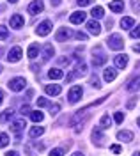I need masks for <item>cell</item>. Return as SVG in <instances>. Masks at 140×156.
Wrapping results in <instances>:
<instances>
[{
	"label": "cell",
	"instance_id": "cell-1",
	"mask_svg": "<svg viewBox=\"0 0 140 156\" xmlns=\"http://www.w3.org/2000/svg\"><path fill=\"white\" fill-rule=\"evenodd\" d=\"M107 43H108V46H110L112 50H122L124 48V39L121 37L119 34H112Z\"/></svg>",
	"mask_w": 140,
	"mask_h": 156
},
{
	"label": "cell",
	"instance_id": "cell-2",
	"mask_svg": "<svg viewBox=\"0 0 140 156\" xmlns=\"http://www.w3.org/2000/svg\"><path fill=\"white\" fill-rule=\"evenodd\" d=\"M25 85H27L25 78L18 76V78H12V80L9 82V85H7V87H9L12 92H20V90H23V89H25Z\"/></svg>",
	"mask_w": 140,
	"mask_h": 156
},
{
	"label": "cell",
	"instance_id": "cell-3",
	"mask_svg": "<svg viewBox=\"0 0 140 156\" xmlns=\"http://www.w3.org/2000/svg\"><path fill=\"white\" fill-rule=\"evenodd\" d=\"M82 94H83V90H82L80 85H73L69 89V92H68V99L71 103H76L78 99H82Z\"/></svg>",
	"mask_w": 140,
	"mask_h": 156
},
{
	"label": "cell",
	"instance_id": "cell-4",
	"mask_svg": "<svg viewBox=\"0 0 140 156\" xmlns=\"http://www.w3.org/2000/svg\"><path fill=\"white\" fill-rule=\"evenodd\" d=\"M107 60H108V57H107V55H105V53H103V51H101L100 48H96V50H94V57H92V64H94L96 68H98V66H103V64H105Z\"/></svg>",
	"mask_w": 140,
	"mask_h": 156
},
{
	"label": "cell",
	"instance_id": "cell-5",
	"mask_svg": "<svg viewBox=\"0 0 140 156\" xmlns=\"http://www.w3.org/2000/svg\"><path fill=\"white\" fill-rule=\"evenodd\" d=\"M51 32V21L50 20H46V21H43L37 25V29H36V34L37 36H48Z\"/></svg>",
	"mask_w": 140,
	"mask_h": 156
},
{
	"label": "cell",
	"instance_id": "cell-6",
	"mask_svg": "<svg viewBox=\"0 0 140 156\" xmlns=\"http://www.w3.org/2000/svg\"><path fill=\"white\" fill-rule=\"evenodd\" d=\"M9 23H11V29H21L23 23H25V18L21 14H12L9 20Z\"/></svg>",
	"mask_w": 140,
	"mask_h": 156
},
{
	"label": "cell",
	"instance_id": "cell-7",
	"mask_svg": "<svg viewBox=\"0 0 140 156\" xmlns=\"http://www.w3.org/2000/svg\"><path fill=\"white\" fill-rule=\"evenodd\" d=\"M20 58H21V48L20 46H14V48L7 53V60H9V62H18Z\"/></svg>",
	"mask_w": 140,
	"mask_h": 156
},
{
	"label": "cell",
	"instance_id": "cell-8",
	"mask_svg": "<svg viewBox=\"0 0 140 156\" xmlns=\"http://www.w3.org/2000/svg\"><path fill=\"white\" fill-rule=\"evenodd\" d=\"M43 9H44V4H43L41 0H34V2L29 5V12L30 14H39Z\"/></svg>",
	"mask_w": 140,
	"mask_h": 156
},
{
	"label": "cell",
	"instance_id": "cell-9",
	"mask_svg": "<svg viewBox=\"0 0 140 156\" xmlns=\"http://www.w3.org/2000/svg\"><path fill=\"white\" fill-rule=\"evenodd\" d=\"M85 16H87V14H85L83 11H76V12H73L69 16V21L75 23V25H78V23H83V21H85Z\"/></svg>",
	"mask_w": 140,
	"mask_h": 156
},
{
	"label": "cell",
	"instance_id": "cell-10",
	"mask_svg": "<svg viewBox=\"0 0 140 156\" xmlns=\"http://www.w3.org/2000/svg\"><path fill=\"white\" fill-rule=\"evenodd\" d=\"M114 64H115V68L117 69H124L128 66V55H117V57H114Z\"/></svg>",
	"mask_w": 140,
	"mask_h": 156
},
{
	"label": "cell",
	"instance_id": "cell-11",
	"mask_svg": "<svg viewBox=\"0 0 140 156\" xmlns=\"http://www.w3.org/2000/svg\"><path fill=\"white\" fill-rule=\"evenodd\" d=\"M71 37V30L69 29H59L57 30V34H55V39L59 41V43H62V41H66V39Z\"/></svg>",
	"mask_w": 140,
	"mask_h": 156
},
{
	"label": "cell",
	"instance_id": "cell-12",
	"mask_svg": "<svg viewBox=\"0 0 140 156\" xmlns=\"http://www.w3.org/2000/svg\"><path fill=\"white\" fill-rule=\"evenodd\" d=\"M87 29H89V32L92 34V36H98V34L101 32V25L96 21V20H92V21L87 23Z\"/></svg>",
	"mask_w": 140,
	"mask_h": 156
},
{
	"label": "cell",
	"instance_id": "cell-13",
	"mask_svg": "<svg viewBox=\"0 0 140 156\" xmlns=\"http://www.w3.org/2000/svg\"><path fill=\"white\" fill-rule=\"evenodd\" d=\"M103 78H105V82H114V80L117 78V71L114 68H107L105 73H103Z\"/></svg>",
	"mask_w": 140,
	"mask_h": 156
},
{
	"label": "cell",
	"instance_id": "cell-14",
	"mask_svg": "<svg viewBox=\"0 0 140 156\" xmlns=\"http://www.w3.org/2000/svg\"><path fill=\"white\" fill-rule=\"evenodd\" d=\"M122 9H124V0H114V2H110V11L121 12Z\"/></svg>",
	"mask_w": 140,
	"mask_h": 156
},
{
	"label": "cell",
	"instance_id": "cell-15",
	"mask_svg": "<svg viewBox=\"0 0 140 156\" xmlns=\"http://www.w3.org/2000/svg\"><path fill=\"white\" fill-rule=\"evenodd\" d=\"M140 87V76H135L133 80H131L130 83H128V87H126V90L128 92H135L137 89Z\"/></svg>",
	"mask_w": 140,
	"mask_h": 156
},
{
	"label": "cell",
	"instance_id": "cell-16",
	"mask_svg": "<svg viewBox=\"0 0 140 156\" xmlns=\"http://www.w3.org/2000/svg\"><path fill=\"white\" fill-rule=\"evenodd\" d=\"M117 138H119V140H122V142H131V140H133V133H131V131H124V129H122V131H119V133H117Z\"/></svg>",
	"mask_w": 140,
	"mask_h": 156
},
{
	"label": "cell",
	"instance_id": "cell-17",
	"mask_svg": "<svg viewBox=\"0 0 140 156\" xmlns=\"http://www.w3.org/2000/svg\"><path fill=\"white\" fill-rule=\"evenodd\" d=\"M44 90H46V94H50V96H57V94H60L62 87H60V85H46Z\"/></svg>",
	"mask_w": 140,
	"mask_h": 156
},
{
	"label": "cell",
	"instance_id": "cell-18",
	"mask_svg": "<svg viewBox=\"0 0 140 156\" xmlns=\"http://www.w3.org/2000/svg\"><path fill=\"white\" fill-rule=\"evenodd\" d=\"M23 128H27L25 119H18V121H14V122H12V131H16V133H20Z\"/></svg>",
	"mask_w": 140,
	"mask_h": 156
},
{
	"label": "cell",
	"instance_id": "cell-19",
	"mask_svg": "<svg viewBox=\"0 0 140 156\" xmlns=\"http://www.w3.org/2000/svg\"><path fill=\"white\" fill-rule=\"evenodd\" d=\"M48 76H50L51 80H60V78H64V73H62L59 68H53V69L48 71Z\"/></svg>",
	"mask_w": 140,
	"mask_h": 156
},
{
	"label": "cell",
	"instance_id": "cell-20",
	"mask_svg": "<svg viewBox=\"0 0 140 156\" xmlns=\"http://www.w3.org/2000/svg\"><path fill=\"white\" fill-rule=\"evenodd\" d=\"M43 133H44V128H41V126H34V128H30V131H29L30 138H37V136H41Z\"/></svg>",
	"mask_w": 140,
	"mask_h": 156
},
{
	"label": "cell",
	"instance_id": "cell-21",
	"mask_svg": "<svg viewBox=\"0 0 140 156\" xmlns=\"http://www.w3.org/2000/svg\"><path fill=\"white\" fill-rule=\"evenodd\" d=\"M51 57H53V46L51 44H44V48H43V58L48 60Z\"/></svg>",
	"mask_w": 140,
	"mask_h": 156
},
{
	"label": "cell",
	"instance_id": "cell-22",
	"mask_svg": "<svg viewBox=\"0 0 140 156\" xmlns=\"http://www.w3.org/2000/svg\"><path fill=\"white\" fill-rule=\"evenodd\" d=\"M12 115H14V112H12L11 108H7V110H4V112L0 114V121H2V122H7V121L12 119Z\"/></svg>",
	"mask_w": 140,
	"mask_h": 156
},
{
	"label": "cell",
	"instance_id": "cell-23",
	"mask_svg": "<svg viewBox=\"0 0 140 156\" xmlns=\"http://www.w3.org/2000/svg\"><path fill=\"white\" fill-rule=\"evenodd\" d=\"M103 12H105V11H103V7H100V5L92 7V11H90V14H92V18H94V20H100V18H103V16H105Z\"/></svg>",
	"mask_w": 140,
	"mask_h": 156
},
{
	"label": "cell",
	"instance_id": "cell-24",
	"mask_svg": "<svg viewBox=\"0 0 140 156\" xmlns=\"http://www.w3.org/2000/svg\"><path fill=\"white\" fill-rule=\"evenodd\" d=\"M133 25H135V20L133 18H122L121 20V27H122V29H131Z\"/></svg>",
	"mask_w": 140,
	"mask_h": 156
},
{
	"label": "cell",
	"instance_id": "cell-25",
	"mask_svg": "<svg viewBox=\"0 0 140 156\" xmlns=\"http://www.w3.org/2000/svg\"><path fill=\"white\" fill-rule=\"evenodd\" d=\"M110 126H112V119H110V115L105 114L100 121V128H110Z\"/></svg>",
	"mask_w": 140,
	"mask_h": 156
},
{
	"label": "cell",
	"instance_id": "cell-26",
	"mask_svg": "<svg viewBox=\"0 0 140 156\" xmlns=\"http://www.w3.org/2000/svg\"><path fill=\"white\" fill-rule=\"evenodd\" d=\"M43 112H39V110H34V112H30V119L34 121V122H41L43 121Z\"/></svg>",
	"mask_w": 140,
	"mask_h": 156
},
{
	"label": "cell",
	"instance_id": "cell-27",
	"mask_svg": "<svg viewBox=\"0 0 140 156\" xmlns=\"http://www.w3.org/2000/svg\"><path fill=\"white\" fill-rule=\"evenodd\" d=\"M27 53H29L30 58H36V57H37V53H39V46H37V44H30Z\"/></svg>",
	"mask_w": 140,
	"mask_h": 156
},
{
	"label": "cell",
	"instance_id": "cell-28",
	"mask_svg": "<svg viewBox=\"0 0 140 156\" xmlns=\"http://www.w3.org/2000/svg\"><path fill=\"white\" fill-rule=\"evenodd\" d=\"M75 75H78V76H83V75H87V66H85V64H83V62H80V64H78V66H76V73H75Z\"/></svg>",
	"mask_w": 140,
	"mask_h": 156
},
{
	"label": "cell",
	"instance_id": "cell-29",
	"mask_svg": "<svg viewBox=\"0 0 140 156\" xmlns=\"http://www.w3.org/2000/svg\"><path fill=\"white\" fill-rule=\"evenodd\" d=\"M7 144H9V136L5 133H0V147H5Z\"/></svg>",
	"mask_w": 140,
	"mask_h": 156
},
{
	"label": "cell",
	"instance_id": "cell-30",
	"mask_svg": "<svg viewBox=\"0 0 140 156\" xmlns=\"http://www.w3.org/2000/svg\"><path fill=\"white\" fill-rule=\"evenodd\" d=\"M7 36H9V30L5 29V27H2V25H0V41L7 39Z\"/></svg>",
	"mask_w": 140,
	"mask_h": 156
},
{
	"label": "cell",
	"instance_id": "cell-31",
	"mask_svg": "<svg viewBox=\"0 0 140 156\" xmlns=\"http://www.w3.org/2000/svg\"><path fill=\"white\" fill-rule=\"evenodd\" d=\"M92 140H103V135H101L100 128H98V129H94V131H92Z\"/></svg>",
	"mask_w": 140,
	"mask_h": 156
},
{
	"label": "cell",
	"instance_id": "cell-32",
	"mask_svg": "<svg viewBox=\"0 0 140 156\" xmlns=\"http://www.w3.org/2000/svg\"><path fill=\"white\" fill-rule=\"evenodd\" d=\"M114 119H115V122H117V124H121V122L124 121V114H121V112H115Z\"/></svg>",
	"mask_w": 140,
	"mask_h": 156
},
{
	"label": "cell",
	"instance_id": "cell-33",
	"mask_svg": "<svg viewBox=\"0 0 140 156\" xmlns=\"http://www.w3.org/2000/svg\"><path fill=\"white\" fill-rule=\"evenodd\" d=\"M131 37H133V39H138L140 37V25L137 27V29L131 30Z\"/></svg>",
	"mask_w": 140,
	"mask_h": 156
},
{
	"label": "cell",
	"instance_id": "cell-34",
	"mask_svg": "<svg viewBox=\"0 0 140 156\" xmlns=\"http://www.w3.org/2000/svg\"><path fill=\"white\" fill-rule=\"evenodd\" d=\"M75 37L78 39V41H87V34H83V32H76Z\"/></svg>",
	"mask_w": 140,
	"mask_h": 156
},
{
	"label": "cell",
	"instance_id": "cell-35",
	"mask_svg": "<svg viewBox=\"0 0 140 156\" xmlns=\"http://www.w3.org/2000/svg\"><path fill=\"white\" fill-rule=\"evenodd\" d=\"M90 85H92V87H96V89H100V87H101L98 76H92V80H90Z\"/></svg>",
	"mask_w": 140,
	"mask_h": 156
},
{
	"label": "cell",
	"instance_id": "cell-36",
	"mask_svg": "<svg viewBox=\"0 0 140 156\" xmlns=\"http://www.w3.org/2000/svg\"><path fill=\"white\" fill-rule=\"evenodd\" d=\"M20 114H23V115H25V114H30V107H29V105H21Z\"/></svg>",
	"mask_w": 140,
	"mask_h": 156
},
{
	"label": "cell",
	"instance_id": "cell-37",
	"mask_svg": "<svg viewBox=\"0 0 140 156\" xmlns=\"http://www.w3.org/2000/svg\"><path fill=\"white\" fill-rule=\"evenodd\" d=\"M60 110V105H50V112H51V115H55L57 112Z\"/></svg>",
	"mask_w": 140,
	"mask_h": 156
},
{
	"label": "cell",
	"instance_id": "cell-38",
	"mask_svg": "<svg viewBox=\"0 0 140 156\" xmlns=\"http://www.w3.org/2000/svg\"><path fill=\"white\" fill-rule=\"evenodd\" d=\"M50 156H64V151L62 149H53L50 153Z\"/></svg>",
	"mask_w": 140,
	"mask_h": 156
},
{
	"label": "cell",
	"instance_id": "cell-39",
	"mask_svg": "<svg viewBox=\"0 0 140 156\" xmlns=\"http://www.w3.org/2000/svg\"><path fill=\"white\" fill-rule=\"evenodd\" d=\"M69 62H71V58H66V57H60L59 58V64H60V66H68Z\"/></svg>",
	"mask_w": 140,
	"mask_h": 156
},
{
	"label": "cell",
	"instance_id": "cell-40",
	"mask_svg": "<svg viewBox=\"0 0 140 156\" xmlns=\"http://www.w3.org/2000/svg\"><path fill=\"white\" fill-rule=\"evenodd\" d=\"M37 107H48V101H46L44 98H39V99H37Z\"/></svg>",
	"mask_w": 140,
	"mask_h": 156
},
{
	"label": "cell",
	"instance_id": "cell-41",
	"mask_svg": "<svg viewBox=\"0 0 140 156\" xmlns=\"http://www.w3.org/2000/svg\"><path fill=\"white\" fill-rule=\"evenodd\" d=\"M131 4H133V11H135V12H140V2H137V0H133Z\"/></svg>",
	"mask_w": 140,
	"mask_h": 156
},
{
	"label": "cell",
	"instance_id": "cell-42",
	"mask_svg": "<svg viewBox=\"0 0 140 156\" xmlns=\"http://www.w3.org/2000/svg\"><path fill=\"white\" fill-rule=\"evenodd\" d=\"M110 151L114 153V154H119V153H121V146H117V144H115V146L110 147Z\"/></svg>",
	"mask_w": 140,
	"mask_h": 156
},
{
	"label": "cell",
	"instance_id": "cell-43",
	"mask_svg": "<svg viewBox=\"0 0 140 156\" xmlns=\"http://www.w3.org/2000/svg\"><path fill=\"white\" fill-rule=\"evenodd\" d=\"M76 2H78V5H80V7H85V5H89L92 0H76Z\"/></svg>",
	"mask_w": 140,
	"mask_h": 156
},
{
	"label": "cell",
	"instance_id": "cell-44",
	"mask_svg": "<svg viewBox=\"0 0 140 156\" xmlns=\"http://www.w3.org/2000/svg\"><path fill=\"white\" fill-rule=\"evenodd\" d=\"M135 103H137V98H131L130 101H128V105H126V107H128V108L131 110V108L135 107Z\"/></svg>",
	"mask_w": 140,
	"mask_h": 156
},
{
	"label": "cell",
	"instance_id": "cell-45",
	"mask_svg": "<svg viewBox=\"0 0 140 156\" xmlns=\"http://www.w3.org/2000/svg\"><path fill=\"white\" fill-rule=\"evenodd\" d=\"M62 0H51V5H60Z\"/></svg>",
	"mask_w": 140,
	"mask_h": 156
},
{
	"label": "cell",
	"instance_id": "cell-46",
	"mask_svg": "<svg viewBox=\"0 0 140 156\" xmlns=\"http://www.w3.org/2000/svg\"><path fill=\"white\" fill-rule=\"evenodd\" d=\"M133 50H135L137 53H140V44H135V46H133Z\"/></svg>",
	"mask_w": 140,
	"mask_h": 156
},
{
	"label": "cell",
	"instance_id": "cell-47",
	"mask_svg": "<svg viewBox=\"0 0 140 156\" xmlns=\"http://www.w3.org/2000/svg\"><path fill=\"white\" fill-rule=\"evenodd\" d=\"M5 156H18V153H16V151H11V153H7Z\"/></svg>",
	"mask_w": 140,
	"mask_h": 156
},
{
	"label": "cell",
	"instance_id": "cell-48",
	"mask_svg": "<svg viewBox=\"0 0 140 156\" xmlns=\"http://www.w3.org/2000/svg\"><path fill=\"white\" fill-rule=\"evenodd\" d=\"M4 101V94H2V90H0V103Z\"/></svg>",
	"mask_w": 140,
	"mask_h": 156
},
{
	"label": "cell",
	"instance_id": "cell-49",
	"mask_svg": "<svg viewBox=\"0 0 140 156\" xmlns=\"http://www.w3.org/2000/svg\"><path fill=\"white\" fill-rule=\"evenodd\" d=\"M73 156H83V154H82V153H75Z\"/></svg>",
	"mask_w": 140,
	"mask_h": 156
},
{
	"label": "cell",
	"instance_id": "cell-50",
	"mask_svg": "<svg viewBox=\"0 0 140 156\" xmlns=\"http://www.w3.org/2000/svg\"><path fill=\"white\" fill-rule=\"evenodd\" d=\"M7 2H11V4H14V2H18V0H7Z\"/></svg>",
	"mask_w": 140,
	"mask_h": 156
},
{
	"label": "cell",
	"instance_id": "cell-51",
	"mask_svg": "<svg viewBox=\"0 0 140 156\" xmlns=\"http://www.w3.org/2000/svg\"><path fill=\"white\" fill-rule=\"evenodd\" d=\"M2 71H4V68H2V64H0V73H2Z\"/></svg>",
	"mask_w": 140,
	"mask_h": 156
},
{
	"label": "cell",
	"instance_id": "cell-52",
	"mask_svg": "<svg viewBox=\"0 0 140 156\" xmlns=\"http://www.w3.org/2000/svg\"><path fill=\"white\" fill-rule=\"evenodd\" d=\"M133 156H140V153H135V154H133Z\"/></svg>",
	"mask_w": 140,
	"mask_h": 156
},
{
	"label": "cell",
	"instance_id": "cell-53",
	"mask_svg": "<svg viewBox=\"0 0 140 156\" xmlns=\"http://www.w3.org/2000/svg\"><path fill=\"white\" fill-rule=\"evenodd\" d=\"M138 126H140V119H138Z\"/></svg>",
	"mask_w": 140,
	"mask_h": 156
}]
</instances>
